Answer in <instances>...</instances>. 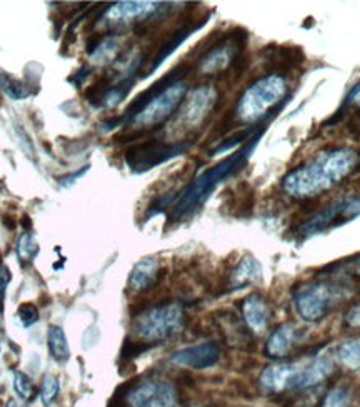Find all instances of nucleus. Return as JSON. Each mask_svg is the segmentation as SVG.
Masks as SVG:
<instances>
[{"label":"nucleus","mask_w":360,"mask_h":407,"mask_svg":"<svg viewBox=\"0 0 360 407\" xmlns=\"http://www.w3.org/2000/svg\"><path fill=\"white\" fill-rule=\"evenodd\" d=\"M354 272L360 277V257L357 259V261H354Z\"/></svg>","instance_id":"31"},{"label":"nucleus","mask_w":360,"mask_h":407,"mask_svg":"<svg viewBox=\"0 0 360 407\" xmlns=\"http://www.w3.org/2000/svg\"><path fill=\"white\" fill-rule=\"evenodd\" d=\"M262 275V267L258 264L257 259L252 256H245L239 266L232 270L230 275V287L232 289H242L249 284L257 282Z\"/></svg>","instance_id":"17"},{"label":"nucleus","mask_w":360,"mask_h":407,"mask_svg":"<svg viewBox=\"0 0 360 407\" xmlns=\"http://www.w3.org/2000/svg\"><path fill=\"white\" fill-rule=\"evenodd\" d=\"M185 149V144H175V146H160V144H147V146L135 147L127 154V162L137 171H147L154 165L165 162L171 157L177 155Z\"/></svg>","instance_id":"11"},{"label":"nucleus","mask_w":360,"mask_h":407,"mask_svg":"<svg viewBox=\"0 0 360 407\" xmlns=\"http://www.w3.org/2000/svg\"><path fill=\"white\" fill-rule=\"evenodd\" d=\"M58 392H61V383L54 374H45L42 377L40 383V391L39 397L42 401V404L45 407H49L50 404H54L55 399L58 397Z\"/></svg>","instance_id":"22"},{"label":"nucleus","mask_w":360,"mask_h":407,"mask_svg":"<svg viewBox=\"0 0 360 407\" xmlns=\"http://www.w3.org/2000/svg\"><path fill=\"white\" fill-rule=\"evenodd\" d=\"M299 332L294 325L283 324L281 328L272 330L269 339H267L265 351L270 358H285L294 349L295 342H297Z\"/></svg>","instance_id":"15"},{"label":"nucleus","mask_w":360,"mask_h":407,"mask_svg":"<svg viewBox=\"0 0 360 407\" xmlns=\"http://www.w3.org/2000/svg\"><path fill=\"white\" fill-rule=\"evenodd\" d=\"M287 92V82L282 75L270 74L256 80L245 89L235 109V117L244 124H253L264 118Z\"/></svg>","instance_id":"4"},{"label":"nucleus","mask_w":360,"mask_h":407,"mask_svg":"<svg viewBox=\"0 0 360 407\" xmlns=\"http://www.w3.org/2000/svg\"><path fill=\"white\" fill-rule=\"evenodd\" d=\"M242 317L252 332L260 334L270 321V307L267 300L258 294H251L242 302Z\"/></svg>","instance_id":"13"},{"label":"nucleus","mask_w":360,"mask_h":407,"mask_svg":"<svg viewBox=\"0 0 360 407\" xmlns=\"http://www.w3.org/2000/svg\"><path fill=\"white\" fill-rule=\"evenodd\" d=\"M237 45L232 40H226L222 44L215 45L214 49L209 50L204 57L198 62V69L204 74H215V72H220L222 69L230 63L232 57L235 54Z\"/></svg>","instance_id":"16"},{"label":"nucleus","mask_w":360,"mask_h":407,"mask_svg":"<svg viewBox=\"0 0 360 407\" xmlns=\"http://www.w3.org/2000/svg\"><path fill=\"white\" fill-rule=\"evenodd\" d=\"M359 155L350 149L319 152L282 179L283 192L295 199H315L355 171Z\"/></svg>","instance_id":"1"},{"label":"nucleus","mask_w":360,"mask_h":407,"mask_svg":"<svg viewBox=\"0 0 360 407\" xmlns=\"http://www.w3.org/2000/svg\"><path fill=\"white\" fill-rule=\"evenodd\" d=\"M0 86H2L3 92L14 100L25 99V97L31 95V91H29L24 82H20V80L17 79L7 77V75H2V77H0Z\"/></svg>","instance_id":"23"},{"label":"nucleus","mask_w":360,"mask_h":407,"mask_svg":"<svg viewBox=\"0 0 360 407\" xmlns=\"http://www.w3.org/2000/svg\"><path fill=\"white\" fill-rule=\"evenodd\" d=\"M217 102V91L212 86H201L190 92L180 112V124L185 129H197L210 116Z\"/></svg>","instance_id":"9"},{"label":"nucleus","mask_w":360,"mask_h":407,"mask_svg":"<svg viewBox=\"0 0 360 407\" xmlns=\"http://www.w3.org/2000/svg\"><path fill=\"white\" fill-rule=\"evenodd\" d=\"M127 407H180L175 384L162 379L142 381L130 387L124 396Z\"/></svg>","instance_id":"7"},{"label":"nucleus","mask_w":360,"mask_h":407,"mask_svg":"<svg viewBox=\"0 0 360 407\" xmlns=\"http://www.w3.org/2000/svg\"><path fill=\"white\" fill-rule=\"evenodd\" d=\"M194 407H198V406H194Z\"/></svg>","instance_id":"32"},{"label":"nucleus","mask_w":360,"mask_h":407,"mask_svg":"<svg viewBox=\"0 0 360 407\" xmlns=\"http://www.w3.org/2000/svg\"><path fill=\"white\" fill-rule=\"evenodd\" d=\"M342 287L329 281H313L299 287L294 304L299 316L307 322H317L329 314L336 300L341 298Z\"/></svg>","instance_id":"6"},{"label":"nucleus","mask_w":360,"mask_h":407,"mask_svg":"<svg viewBox=\"0 0 360 407\" xmlns=\"http://www.w3.org/2000/svg\"><path fill=\"white\" fill-rule=\"evenodd\" d=\"M185 312L180 304L167 302L146 309L134 319V334L143 342H164L180 332Z\"/></svg>","instance_id":"5"},{"label":"nucleus","mask_w":360,"mask_h":407,"mask_svg":"<svg viewBox=\"0 0 360 407\" xmlns=\"http://www.w3.org/2000/svg\"><path fill=\"white\" fill-rule=\"evenodd\" d=\"M185 94L187 84L179 79L177 70H173L135 99L127 109L124 121H129L134 129H152L160 125L175 112Z\"/></svg>","instance_id":"2"},{"label":"nucleus","mask_w":360,"mask_h":407,"mask_svg":"<svg viewBox=\"0 0 360 407\" xmlns=\"http://www.w3.org/2000/svg\"><path fill=\"white\" fill-rule=\"evenodd\" d=\"M14 389L22 401L33 399V394H36V389H33V383L31 381V377L25 374V372H20V371L14 372Z\"/></svg>","instance_id":"25"},{"label":"nucleus","mask_w":360,"mask_h":407,"mask_svg":"<svg viewBox=\"0 0 360 407\" xmlns=\"http://www.w3.org/2000/svg\"><path fill=\"white\" fill-rule=\"evenodd\" d=\"M345 321L349 325H360V304L354 305V307L347 312Z\"/></svg>","instance_id":"29"},{"label":"nucleus","mask_w":360,"mask_h":407,"mask_svg":"<svg viewBox=\"0 0 360 407\" xmlns=\"http://www.w3.org/2000/svg\"><path fill=\"white\" fill-rule=\"evenodd\" d=\"M10 281H12L10 269H8L7 266L0 264V298H3V294H6V291H7V286L10 284Z\"/></svg>","instance_id":"28"},{"label":"nucleus","mask_w":360,"mask_h":407,"mask_svg":"<svg viewBox=\"0 0 360 407\" xmlns=\"http://www.w3.org/2000/svg\"><path fill=\"white\" fill-rule=\"evenodd\" d=\"M159 261L154 257H146L142 261H139L134 266L132 272L129 277V286L130 289L135 292H146L154 287V284L159 279Z\"/></svg>","instance_id":"14"},{"label":"nucleus","mask_w":360,"mask_h":407,"mask_svg":"<svg viewBox=\"0 0 360 407\" xmlns=\"http://www.w3.org/2000/svg\"><path fill=\"white\" fill-rule=\"evenodd\" d=\"M6 407H25V404H22V402H19V401H15V399H10L7 402Z\"/></svg>","instance_id":"30"},{"label":"nucleus","mask_w":360,"mask_h":407,"mask_svg":"<svg viewBox=\"0 0 360 407\" xmlns=\"http://www.w3.org/2000/svg\"><path fill=\"white\" fill-rule=\"evenodd\" d=\"M19 317L22 321L24 328H31L39 321V309L33 304H22L19 307Z\"/></svg>","instance_id":"26"},{"label":"nucleus","mask_w":360,"mask_h":407,"mask_svg":"<svg viewBox=\"0 0 360 407\" xmlns=\"http://www.w3.org/2000/svg\"><path fill=\"white\" fill-rule=\"evenodd\" d=\"M190 32H192V29H180V31H177L175 33H173L172 39L169 40V42H165L164 47L160 49V52L155 55L154 62H152L150 70H155L157 67H159L160 63H162V62L165 61V59H167L169 55H171V54L173 52V50H175L177 47H179V45L182 44V42H184L185 39H187V37L190 36Z\"/></svg>","instance_id":"20"},{"label":"nucleus","mask_w":360,"mask_h":407,"mask_svg":"<svg viewBox=\"0 0 360 407\" xmlns=\"http://www.w3.org/2000/svg\"><path fill=\"white\" fill-rule=\"evenodd\" d=\"M260 385L272 394L307 389V360L269 366L260 374Z\"/></svg>","instance_id":"8"},{"label":"nucleus","mask_w":360,"mask_h":407,"mask_svg":"<svg viewBox=\"0 0 360 407\" xmlns=\"http://www.w3.org/2000/svg\"><path fill=\"white\" fill-rule=\"evenodd\" d=\"M360 214V199L341 201V219H352Z\"/></svg>","instance_id":"27"},{"label":"nucleus","mask_w":360,"mask_h":407,"mask_svg":"<svg viewBox=\"0 0 360 407\" xmlns=\"http://www.w3.org/2000/svg\"><path fill=\"white\" fill-rule=\"evenodd\" d=\"M160 3L155 2H118L104 12L100 24L105 27H120L130 22L143 20L159 10Z\"/></svg>","instance_id":"10"},{"label":"nucleus","mask_w":360,"mask_h":407,"mask_svg":"<svg viewBox=\"0 0 360 407\" xmlns=\"http://www.w3.org/2000/svg\"><path fill=\"white\" fill-rule=\"evenodd\" d=\"M264 129L258 132L256 137L251 139V142H247L240 151H237L230 157H227L226 160L215 165V167L209 169L204 174L197 177L192 184L189 185L187 190L182 194L179 201H177L175 206H173V219H182L185 215L190 214L197 209L198 206H202L207 201V197L210 196L212 190H214L222 181H226L227 177H230L232 174L239 171L240 167L245 164V160L249 159L251 152L256 149L258 139H260Z\"/></svg>","instance_id":"3"},{"label":"nucleus","mask_w":360,"mask_h":407,"mask_svg":"<svg viewBox=\"0 0 360 407\" xmlns=\"http://www.w3.org/2000/svg\"><path fill=\"white\" fill-rule=\"evenodd\" d=\"M47 347L49 354L55 362L65 364L70 359V346L67 341L65 330L58 325H50L47 330Z\"/></svg>","instance_id":"18"},{"label":"nucleus","mask_w":360,"mask_h":407,"mask_svg":"<svg viewBox=\"0 0 360 407\" xmlns=\"http://www.w3.org/2000/svg\"><path fill=\"white\" fill-rule=\"evenodd\" d=\"M350 404V391L345 387H334L325 394L322 407H349Z\"/></svg>","instance_id":"24"},{"label":"nucleus","mask_w":360,"mask_h":407,"mask_svg":"<svg viewBox=\"0 0 360 407\" xmlns=\"http://www.w3.org/2000/svg\"><path fill=\"white\" fill-rule=\"evenodd\" d=\"M40 247L39 243L36 240L31 232H25L20 236L19 243H17V256H19L20 262H32L33 259L39 256Z\"/></svg>","instance_id":"21"},{"label":"nucleus","mask_w":360,"mask_h":407,"mask_svg":"<svg viewBox=\"0 0 360 407\" xmlns=\"http://www.w3.org/2000/svg\"><path fill=\"white\" fill-rule=\"evenodd\" d=\"M337 358L347 369H360V339H350L338 347Z\"/></svg>","instance_id":"19"},{"label":"nucleus","mask_w":360,"mask_h":407,"mask_svg":"<svg viewBox=\"0 0 360 407\" xmlns=\"http://www.w3.org/2000/svg\"><path fill=\"white\" fill-rule=\"evenodd\" d=\"M220 359V349L215 342H202V344H196L185 347V349L177 351L172 355V362L180 367L187 369H202L214 367Z\"/></svg>","instance_id":"12"}]
</instances>
